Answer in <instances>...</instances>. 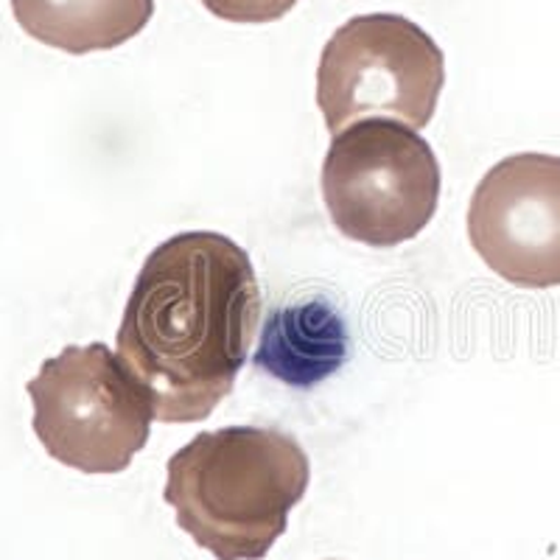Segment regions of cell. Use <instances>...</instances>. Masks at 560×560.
Segmentation results:
<instances>
[{
	"label": "cell",
	"mask_w": 560,
	"mask_h": 560,
	"mask_svg": "<svg viewBox=\"0 0 560 560\" xmlns=\"http://www.w3.org/2000/svg\"><path fill=\"white\" fill-rule=\"evenodd\" d=\"M261 314L247 249L208 230L149 253L115 334L154 420L197 423L233 393Z\"/></svg>",
	"instance_id": "6da1fadb"
},
{
	"label": "cell",
	"mask_w": 560,
	"mask_h": 560,
	"mask_svg": "<svg viewBox=\"0 0 560 560\" xmlns=\"http://www.w3.org/2000/svg\"><path fill=\"white\" fill-rule=\"evenodd\" d=\"M210 14L228 23H275L298 7V0H199Z\"/></svg>",
	"instance_id": "9c48e42d"
},
{
	"label": "cell",
	"mask_w": 560,
	"mask_h": 560,
	"mask_svg": "<svg viewBox=\"0 0 560 560\" xmlns=\"http://www.w3.org/2000/svg\"><path fill=\"white\" fill-rule=\"evenodd\" d=\"M166 474L163 499L197 547L217 560H264L306 497L312 463L289 434L228 427L177 448Z\"/></svg>",
	"instance_id": "7a4b0ae2"
},
{
	"label": "cell",
	"mask_w": 560,
	"mask_h": 560,
	"mask_svg": "<svg viewBox=\"0 0 560 560\" xmlns=\"http://www.w3.org/2000/svg\"><path fill=\"white\" fill-rule=\"evenodd\" d=\"M443 84L446 57L432 34L401 14H359L325 43L317 107L331 135L373 115L423 129L432 124Z\"/></svg>",
	"instance_id": "5b68a950"
},
{
	"label": "cell",
	"mask_w": 560,
	"mask_h": 560,
	"mask_svg": "<svg viewBox=\"0 0 560 560\" xmlns=\"http://www.w3.org/2000/svg\"><path fill=\"white\" fill-rule=\"evenodd\" d=\"M12 12L32 39L84 57L138 37L152 20L154 0H12Z\"/></svg>",
	"instance_id": "52a82bcc"
},
{
	"label": "cell",
	"mask_w": 560,
	"mask_h": 560,
	"mask_svg": "<svg viewBox=\"0 0 560 560\" xmlns=\"http://www.w3.org/2000/svg\"><path fill=\"white\" fill-rule=\"evenodd\" d=\"M348 357V331L328 303L308 300L303 306L272 314L255 362L269 376L292 387H308L331 376Z\"/></svg>",
	"instance_id": "ba28073f"
},
{
	"label": "cell",
	"mask_w": 560,
	"mask_h": 560,
	"mask_svg": "<svg viewBox=\"0 0 560 560\" xmlns=\"http://www.w3.org/2000/svg\"><path fill=\"white\" fill-rule=\"evenodd\" d=\"M319 183L334 228L368 247L412 242L440 202L429 140L389 118H364L334 135Z\"/></svg>",
	"instance_id": "3957f363"
},
{
	"label": "cell",
	"mask_w": 560,
	"mask_h": 560,
	"mask_svg": "<svg viewBox=\"0 0 560 560\" xmlns=\"http://www.w3.org/2000/svg\"><path fill=\"white\" fill-rule=\"evenodd\" d=\"M32 427L51 459L82 474H121L149 443L152 404L104 342L68 345L26 384Z\"/></svg>",
	"instance_id": "277c9868"
},
{
	"label": "cell",
	"mask_w": 560,
	"mask_h": 560,
	"mask_svg": "<svg viewBox=\"0 0 560 560\" xmlns=\"http://www.w3.org/2000/svg\"><path fill=\"white\" fill-rule=\"evenodd\" d=\"M468 238L510 287H560V158L522 152L499 160L468 205Z\"/></svg>",
	"instance_id": "8992f818"
}]
</instances>
